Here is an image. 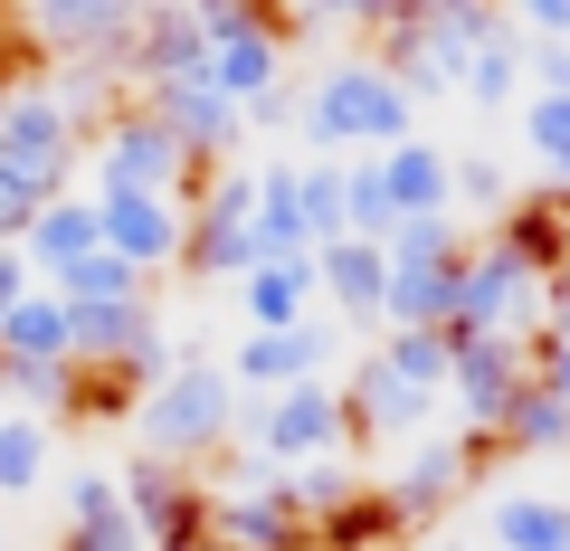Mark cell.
<instances>
[{"label":"cell","mask_w":570,"mask_h":551,"mask_svg":"<svg viewBox=\"0 0 570 551\" xmlns=\"http://www.w3.org/2000/svg\"><path fill=\"white\" fill-rule=\"evenodd\" d=\"M295 124H305V144L324 152V163H371V152H390V144L419 134V105L400 96V77H390L371 48H352V58H324L295 86Z\"/></svg>","instance_id":"obj_1"},{"label":"cell","mask_w":570,"mask_h":551,"mask_svg":"<svg viewBox=\"0 0 570 551\" xmlns=\"http://www.w3.org/2000/svg\"><path fill=\"white\" fill-rule=\"evenodd\" d=\"M238 419H247V400H238V381H228L219 362H171V381H153V390L134 400V437H142V456L190 466V475H200L209 456L238 447Z\"/></svg>","instance_id":"obj_2"},{"label":"cell","mask_w":570,"mask_h":551,"mask_svg":"<svg viewBox=\"0 0 570 551\" xmlns=\"http://www.w3.org/2000/svg\"><path fill=\"white\" fill-rule=\"evenodd\" d=\"M200 485H209V551H314V523L285 494V466H266L257 447L209 456Z\"/></svg>","instance_id":"obj_3"},{"label":"cell","mask_w":570,"mask_h":551,"mask_svg":"<svg viewBox=\"0 0 570 551\" xmlns=\"http://www.w3.org/2000/svg\"><path fill=\"white\" fill-rule=\"evenodd\" d=\"M542 305L551 276H532L504 238H475L466 266H456V343H542Z\"/></svg>","instance_id":"obj_4"},{"label":"cell","mask_w":570,"mask_h":551,"mask_svg":"<svg viewBox=\"0 0 570 551\" xmlns=\"http://www.w3.org/2000/svg\"><path fill=\"white\" fill-rule=\"evenodd\" d=\"M86 171H96V190H163V200H190L209 181L153 105H115V124L86 134Z\"/></svg>","instance_id":"obj_5"},{"label":"cell","mask_w":570,"mask_h":551,"mask_svg":"<svg viewBox=\"0 0 570 551\" xmlns=\"http://www.w3.org/2000/svg\"><path fill=\"white\" fill-rule=\"evenodd\" d=\"M181 276L219 286V276H247L257 266V171L247 163H219L200 190L181 200Z\"/></svg>","instance_id":"obj_6"},{"label":"cell","mask_w":570,"mask_h":551,"mask_svg":"<svg viewBox=\"0 0 570 551\" xmlns=\"http://www.w3.org/2000/svg\"><path fill=\"white\" fill-rule=\"evenodd\" d=\"M200 10V48H209V86H219L228 105H266L285 86V29L276 10H257V0H190Z\"/></svg>","instance_id":"obj_7"},{"label":"cell","mask_w":570,"mask_h":551,"mask_svg":"<svg viewBox=\"0 0 570 551\" xmlns=\"http://www.w3.org/2000/svg\"><path fill=\"white\" fill-rule=\"evenodd\" d=\"M238 447H257L266 466H324V456H343L352 447V429H343V390L333 381H295V390H276V400H257L238 419Z\"/></svg>","instance_id":"obj_8"},{"label":"cell","mask_w":570,"mask_h":551,"mask_svg":"<svg viewBox=\"0 0 570 551\" xmlns=\"http://www.w3.org/2000/svg\"><path fill=\"white\" fill-rule=\"evenodd\" d=\"M124 513H134L142 551H209V485L190 466H163V456H124Z\"/></svg>","instance_id":"obj_9"},{"label":"cell","mask_w":570,"mask_h":551,"mask_svg":"<svg viewBox=\"0 0 570 551\" xmlns=\"http://www.w3.org/2000/svg\"><path fill=\"white\" fill-rule=\"evenodd\" d=\"M0 163L20 171V181L39 190V200H58V190H67V171L86 163V134H77V124H67V105L48 96L39 77H29L20 96L0 105Z\"/></svg>","instance_id":"obj_10"},{"label":"cell","mask_w":570,"mask_h":551,"mask_svg":"<svg viewBox=\"0 0 570 551\" xmlns=\"http://www.w3.org/2000/svg\"><path fill=\"white\" fill-rule=\"evenodd\" d=\"M485 475V447L475 437H438L428 429L419 447H400L390 456V475H381V504L400 513V532H419V523H438V513L456 504V494Z\"/></svg>","instance_id":"obj_11"},{"label":"cell","mask_w":570,"mask_h":551,"mask_svg":"<svg viewBox=\"0 0 570 551\" xmlns=\"http://www.w3.org/2000/svg\"><path fill=\"white\" fill-rule=\"evenodd\" d=\"M10 29H20V48H29V58H48V67H86V58L124 67L134 0H39V10H20Z\"/></svg>","instance_id":"obj_12"},{"label":"cell","mask_w":570,"mask_h":551,"mask_svg":"<svg viewBox=\"0 0 570 551\" xmlns=\"http://www.w3.org/2000/svg\"><path fill=\"white\" fill-rule=\"evenodd\" d=\"M532 390V343H456L448 362V409H456V437L494 447L504 429V409Z\"/></svg>","instance_id":"obj_13"},{"label":"cell","mask_w":570,"mask_h":551,"mask_svg":"<svg viewBox=\"0 0 570 551\" xmlns=\"http://www.w3.org/2000/svg\"><path fill=\"white\" fill-rule=\"evenodd\" d=\"M333 390H343V429L362 437V447H390V456L419 447L428 419L448 409V400H428V390H409L381 352H362V362H352V381H333Z\"/></svg>","instance_id":"obj_14"},{"label":"cell","mask_w":570,"mask_h":551,"mask_svg":"<svg viewBox=\"0 0 570 551\" xmlns=\"http://www.w3.org/2000/svg\"><path fill=\"white\" fill-rule=\"evenodd\" d=\"M96 200V238L105 257H124L134 276H163V266H181V200H163V190H86Z\"/></svg>","instance_id":"obj_15"},{"label":"cell","mask_w":570,"mask_h":551,"mask_svg":"<svg viewBox=\"0 0 570 551\" xmlns=\"http://www.w3.org/2000/svg\"><path fill=\"white\" fill-rule=\"evenodd\" d=\"M134 105H153V115H163L171 134H181V152H190L200 171H219V163H238V152H247V115H238V105H228L209 77H181V86H142Z\"/></svg>","instance_id":"obj_16"},{"label":"cell","mask_w":570,"mask_h":551,"mask_svg":"<svg viewBox=\"0 0 570 551\" xmlns=\"http://www.w3.org/2000/svg\"><path fill=\"white\" fill-rule=\"evenodd\" d=\"M124 77H134V96H142V86H181V77H209L200 10H190V0L134 10V39H124Z\"/></svg>","instance_id":"obj_17"},{"label":"cell","mask_w":570,"mask_h":551,"mask_svg":"<svg viewBox=\"0 0 570 551\" xmlns=\"http://www.w3.org/2000/svg\"><path fill=\"white\" fill-rule=\"evenodd\" d=\"M333 343H343V333H333L324 314H314L305 333H247V343L228 352V381L257 390V400H276V390H295V381H324V371H333Z\"/></svg>","instance_id":"obj_18"},{"label":"cell","mask_w":570,"mask_h":551,"mask_svg":"<svg viewBox=\"0 0 570 551\" xmlns=\"http://www.w3.org/2000/svg\"><path fill=\"white\" fill-rule=\"evenodd\" d=\"M371 163H381L390 209H400V219H456V152H438L428 134H409V144L371 152Z\"/></svg>","instance_id":"obj_19"},{"label":"cell","mask_w":570,"mask_h":551,"mask_svg":"<svg viewBox=\"0 0 570 551\" xmlns=\"http://www.w3.org/2000/svg\"><path fill=\"white\" fill-rule=\"evenodd\" d=\"M20 257H29V276H39V286H58V276H77L86 257H105V238H96V200L58 190V200H48L39 219L20 228Z\"/></svg>","instance_id":"obj_20"},{"label":"cell","mask_w":570,"mask_h":551,"mask_svg":"<svg viewBox=\"0 0 570 551\" xmlns=\"http://www.w3.org/2000/svg\"><path fill=\"white\" fill-rule=\"evenodd\" d=\"M324 286H314V257H276V266H247L238 276V314L247 333H305Z\"/></svg>","instance_id":"obj_21"},{"label":"cell","mask_w":570,"mask_h":551,"mask_svg":"<svg viewBox=\"0 0 570 551\" xmlns=\"http://www.w3.org/2000/svg\"><path fill=\"white\" fill-rule=\"evenodd\" d=\"M0 371H77V324L48 286L0 314Z\"/></svg>","instance_id":"obj_22"},{"label":"cell","mask_w":570,"mask_h":551,"mask_svg":"<svg viewBox=\"0 0 570 551\" xmlns=\"http://www.w3.org/2000/svg\"><path fill=\"white\" fill-rule=\"evenodd\" d=\"M67 324H77V371H124L153 333H163V314H153V295H142V305H67Z\"/></svg>","instance_id":"obj_23"},{"label":"cell","mask_w":570,"mask_h":551,"mask_svg":"<svg viewBox=\"0 0 570 551\" xmlns=\"http://www.w3.org/2000/svg\"><path fill=\"white\" fill-rule=\"evenodd\" d=\"M314 286H324L333 314H352V324H381V295H390V257L362 238H333L314 247Z\"/></svg>","instance_id":"obj_24"},{"label":"cell","mask_w":570,"mask_h":551,"mask_svg":"<svg viewBox=\"0 0 570 551\" xmlns=\"http://www.w3.org/2000/svg\"><path fill=\"white\" fill-rule=\"evenodd\" d=\"M314 257L305 238V163H257V266Z\"/></svg>","instance_id":"obj_25"},{"label":"cell","mask_w":570,"mask_h":551,"mask_svg":"<svg viewBox=\"0 0 570 551\" xmlns=\"http://www.w3.org/2000/svg\"><path fill=\"white\" fill-rule=\"evenodd\" d=\"M485 238H504L513 257L532 266V276H561V266H570V200H561V190H542V200H513L504 219L485 228Z\"/></svg>","instance_id":"obj_26"},{"label":"cell","mask_w":570,"mask_h":551,"mask_svg":"<svg viewBox=\"0 0 570 551\" xmlns=\"http://www.w3.org/2000/svg\"><path fill=\"white\" fill-rule=\"evenodd\" d=\"M485 542L494 551H570V504L561 494H494Z\"/></svg>","instance_id":"obj_27"},{"label":"cell","mask_w":570,"mask_h":551,"mask_svg":"<svg viewBox=\"0 0 570 551\" xmlns=\"http://www.w3.org/2000/svg\"><path fill=\"white\" fill-rule=\"evenodd\" d=\"M523 86H532V48H523V29L504 20V39H485V48L466 58V77H456V96H475L485 115H504V105L523 96Z\"/></svg>","instance_id":"obj_28"},{"label":"cell","mask_w":570,"mask_h":551,"mask_svg":"<svg viewBox=\"0 0 570 551\" xmlns=\"http://www.w3.org/2000/svg\"><path fill=\"white\" fill-rule=\"evenodd\" d=\"M494 447H504V456H570V400H551V390L532 381L523 400L504 409V429H494Z\"/></svg>","instance_id":"obj_29"},{"label":"cell","mask_w":570,"mask_h":551,"mask_svg":"<svg viewBox=\"0 0 570 551\" xmlns=\"http://www.w3.org/2000/svg\"><path fill=\"white\" fill-rule=\"evenodd\" d=\"M381 542H400V513L381 504V485H362L343 513L314 523V551H381Z\"/></svg>","instance_id":"obj_30"},{"label":"cell","mask_w":570,"mask_h":551,"mask_svg":"<svg viewBox=\"0 0 570 551\" xmlns=\"http://www.w3.org/2000/svg\"><path fill=\"white\" fill-rule=\"evenodd\" d=\"M523 144L542 163V181L570 200V96H523Z\"/></svg>","instance_id":"obj_31"},{"label":"cell","mask_w":570,"mask_h":551,"mask_svg":"<svg viewBox=\"0 0 570 551\" xmlns=\"http://www.w3.org/2000/svg\"><path fill=\"white\" fill-rule=\"evenodd\" d=\"M381 362L400 371L409 390L448 400V362H456V333H381Z\"/></svg>","instance_id":"obj_32"},{"label":"cell","mask_w":570,"mask_h":551,"mask_svg":"<svg viewBox=\"0 0 570 551\" xmlns=\"http://www.w3.org/2000/svg\"><path fill=\"white\" fill-rule=\"evenodd\" d=\"M390 228H400V209H390V181H381V163H343V238L381 247Z\"/></svg>","instance_id":"obj_33"},{"label":"cell","mask_w":570,"mask_h":551,"mask_svg":"<svg viewBox=\"0 0 570 551\" xmlns=\"http://www.w3.org/2000/svg\"><path fill=\"white\" fill-rule=\"evenodd\" d=\"M466 247H475V228H456V219H400L381 238V257L390 266H456Z\"/></svg>","instance_id":"obj_34"},{"label":"cell","mask_w":570,"mask_h":551,"mask_svg":"<svg viewBox=\"0 0 570 551\" xmlns=\"http://www.w3.org/2000/svg\"><path fill=\"white\" fill-rule=\"evenodd\" d=\"M48 295H67V305H142V295H153V276H134L124 257H86L77 276H58Z\"/></svg>","instance_id":"obj_35"},{"label":"cell","mask_w":570,"mask_h":551,"mask_svg":"<svg viewBox=\"0 0 570 551\" xmlns=\"http://www.w3.org/2000/svg\"><path fill=\"white\" fill-rule=\"evenodd\" d=\"M48 485V419H0V494Z\"/></svg>","instance_id":"obj_36"},{"label":"cell","mask_w":570,"mask_h":551,"mask_svg":"<svg viewBox=\"0 0 570 551\" xmlns=\"http://www.w3.org/2000/svg\"><path fill=\"white\" fill-rule=\"evenodd\" d=\"M504 209H513L504 163H494V152H456V228H475V219H504Z\"/></svg>","instance_id":"obj_37"},{"label":"cell","mask_w":570,"mask_h":551,"mask_svg":"<svg viewBox=\"0 0 570 551\" xmlns=\"http://www.w3.org/2000/svg\"><path fill=\"white\" fill-rule=\"evenodd\" d=\"M285 494H295L305 523H324V513H343L352 494H362V475H352V456H324V466H295V475H285Z\"/></svg>","instance_id":"obj_38"},{"label":"cell","mask_w":570,"mask_h":551,"mask_svg":"<svg viewBox=\"0 0 570 551\" xmlns=\"http://www.w3.org/2000/svg\"><path fill=\"white\" fill-rule=\"evenodd\" d=\"M305 238L314 247L343 238V163H305Z\"/></svg>","instance_id":"obj_39"},{"label":"cell","mask_w":570,"mask_h":551,"mask_svg":"<svg viewBox=\"0 0 570 551\" xmlns=\"http://www.w3.org/2000/svg\"><path fill=\"white\" fill-rule=\"evenodd\" d=\"M58 419H134V390L115 381V371H77L67 381V409Z\"/></svg>","instance_id":"obj_40"},{"label":"cell","mask_w":570,"mask_h":551,"mask_svg":"<svg viewBox=\"0 0 570 551\" xmlns=\"http://www.w3.org/2000/svg\"><path fill=\"white\" fill-rule=\"evenodd\" d=\"M58 551H142V532H134V513H96V523H67L58 532Z\"/></svg>","instance_id":"obj_41"},{"label":"cell","mask_w":570,"mask_h":551,"mask_svg":"<svg viewBox=\"0 0 570 551\" xmlns=\"http://www.w3.org/2000/svg\"><path fill=\"white\" fill-rule=\"evenodd\" d=\"M67 523H96V513H115L124 504V485H115V466H86V475H67Z\"/></svg>","instance_id":"obj_42"},{"label":"cell","mask_w":570,"mask_h":551,"mask_svg":"<svg viewBox=\"0 0 570 551\" xmlns=\"http://www.w3.org/2000/svg\"><path fill=\"white\" fill-rule=\"evenodd\" d=\"M39 209H48V200H39V190H29L10 163H0V247H20V228L39 219Z\"/></svg>","instance_id":"obj_43"},{"label":"cell","mask_w":570,"mask_h":551,"mask_svg":"<svg viewBox=\"0 0 570 551\" xmlns=\"http://www.w3.org/2000/svg\"><path fill=\"white\" fill-rule=\"evenodd\" d=\"M513 29H523V39H542V48H570V0H523V10H513Z\"/></svg>","instance_id":"obj_44"},{"label":"cell","mask_w":570,"mask_h":551,"mask_svg":"<svg viewBox=\"0 0 570 551\" xmlns=\"http://www.w3.org/2000/svg\"><path fill=\"white\" fill-rule=\"evenodd\" d=\"M29 77H39V58H29V48H20V29H0V105L20 96Z\"/></svg>","instance_id":"obj_45"},{"label":"cell","mask_w":570,"mask_h":551,"mask_svg":"<svg viewBox=\"0 0 570 551\" xmlns=\"http://www.w3.org/2000/svg\"><path fill=\"white\" fill-rule=\"evenodd\" d=\"M532 381H542L551 400H570V343H532Z\"/></svg>","instance_id":"obj_46"},{"label":"cell","mask_w":570,"mask_h":551,"mask_svg":"<svg viewBox=\"0 0 570 551\" xmlns=\"http://www.w3.org/2000/svg\"><path fill=\"white\" fill-rule=\"evenodd\" d=\"M29 295H39L29 257H20V247H0V314H10V305H29Z\"/></svg>","instance_id":"obj_47"},{"label":"cell","mask_w":570,"mask_h":551,"mask_svg":"<svg viewBox=\"0 0 570 551\" xmlns=\"http://www.w3.org/2000/svg\"><path fill=\"white\" fill-rule=\"evenodd\" d=\"M285 124H295V86H276L266 105H247V134H285Z\"/></svg>","instance_id":"obj_48"},{"label":"cell","mask_w":570,"mask_h":551,"mask_svg":"<svg viewBox=\"0 0 570 551\" xmlns=\"http://www.w3.org/2000/svg\"><path fill=\"white\" fill-rule=\"evenodd\" d=\"M0 29H10V10H0Z\"/></svg>","instance_id":"obj_49"},{"label":"cell","mask_w":570,"mask_h":551,"mask_svg":"<svg viewBox=\"0 0 570 551\" xmlns=\"http://www.w3.org/2000/svg\"><path fill=\"white\" fill-rule=\"evenodd\" d=\"M0 551H10V542H0Z\"/></svg>","instance_id":"obj_50"}]
</instances>
